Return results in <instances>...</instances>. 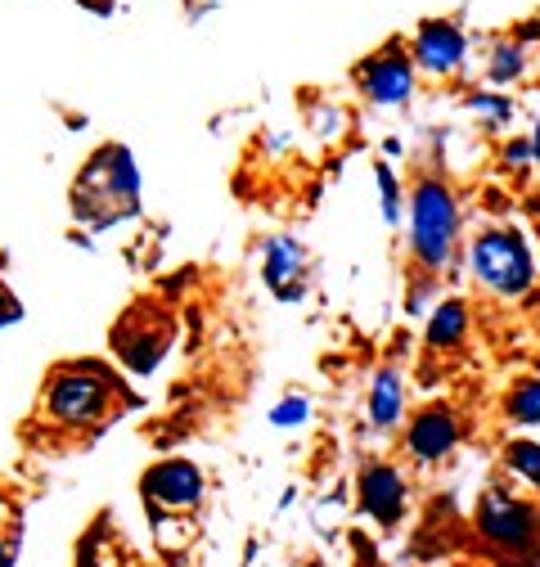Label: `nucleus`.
Segmentation results:
<instances>
[{"label":"nucleus","mask_w":540,"mask_h":567,"mask_svg":"<svg viewBox=\"0 0 540 567\" xmlns=\"http://www.w3.org/2000/svg\"><path fill=\"white\" fill-rule=\"evenodd\" d=\"M311 414H315V405L302 392H289V396H280L276 405H270V423H276V429H307Z\"/></svg>","instance_id":"18"},{"label":"nucleus","mask_w":540,"mask_h":567,"mask_svg":"<svg viewBox=\"0 0 540 567\" xmlns=\"http://www.w3.org/2000/svg\"><path fill=\"white\" fill-rule=\"evenodd\" d=\"M374 181H378V198H383V221H387V226H396V221L405 217V207H401V185H396V172H392V167H378V172H374Z\"/></svg>","instance_id":"20"},{"label":"nucleus","mask_w":540,"mask_h":567,"mask_svg":"<svg viewBox=\"0 0 540 567\" xmlns=\"http://www.w3.org/2000/svg\"><path fill=\"white\" fill-rule=\"evenodd\" d=\"M424 338H428V347H437V351H455V347L468 338V307H464L459 298L437 302V307L428 311Z\"/></svg>","instance_id":"14"},{"label":"nucleus","mask_w":540,"mask_h":567,"mask_svg":"<svg viewBox=\"0 0 540 567\" xmlns=\"http://www.w3.org/2000/svg\"><path fill=\"white\" fill-rule=\"evenodd\" d=\"M365 414H370V429L374 433H392L401 414H405V379L401 370H378L370 379V401H365Z\"/></svg>","instance_id":"13"},{"label":"nucleus","mask_w":540,"mask_h":567,"mask_svg":"<svg viewBox=\"0 0 540 567\" xmlns=\"http://www.w3.org/2000/svg\"><path fill=\"white\" fill-rule=\"evenodd\" d=\"M531 163H540V122L531 126Z\"/></svg>","instance_id":"25"},{"label":"nucleus","mask_w":540,"mask_h":567,"mask_svg":"<svg viewBox=\"0 0 540 567\" xmlns=\"http://www.w3.org/2000/svg\"><path fill=\"white\" fill-rule=\"evenodd\" d=\"M302 266H307V248L293 235H276L266 239V261H261V279L276 289L284 302L302 298Z\"/></svg>","instance_id":"12"},{"label":"nucleus","mask_w":540,"mask_h":567,"mask_svg":"<svg viewBox=\"0 0 540 567\" xmlns=\"http://www.w3.org/2000/svg\"><path fill=\"white\" fill-rule=\"evenodd\" d=\"M141 212V172L126 145H104L91 154L73 185V217L91 230H108Z\"/></svg>","instance_id":"1"},{"label":"nucleus","mask_w":540,"mask_h":567,"mask_svg":"<svg viewBox=\"0 0 540 567\" xmlns=\"http://www.w3.org/2000/svg\"><path fill=\"white\" fill-rule=\"evenodd\" d=\"M141 495L149 514L167 518V514H194L202 505V495H208V477L194 460H158L141 473Z\"/></svg>","instance_id":"6"},{"label":"nucleus","mask_w":540,"mask_h":567,"mask_svg":"<svg viewBox=\"0 0 540 567\" xmlns=\"http://www.w3.org/2000/svg\"><path fill=\"white\" fill-rule=\"evenodd\" d=\"M505 414H509V423H518V429H540V374H527L509 388Z\"/></svg>","instance_id":"15"},{"label":"nucleus","mask_w":540,"mask_h":567,"mask_svg":"<svg viewBox=\"0 0 540 567\" xmlns=\"http://www.w3.org/2000/svg\"><path fill=\"white\" fill-rule=\"evenodd\" d=\"M505 163H509V167H527V163H531V135L509 140V145H505Z\"/></svg>","instance_id":"22"},{"label":"nucleus","mask_w":540,"mask_h":567,"mask_svg":"<svg viewBox=\"0 0 540 567\" xmlns=\"http://www.w3.org/2000/svg\"><path fill=\"white\" fill-rule=\"evenodd\" d=\"M455 244H459V198L446 181L424 176L411 189V252L428 275H437L455 261Z\"/></svg>","instance_id":"4"},{"label":"nucleus","mask_w":540,"mask_h":567,"mask_svg":"<svg viewBox=\"0 0 540 567\" xmlns=\"http://www.w3.org/2000/svg\"><path fill=\"white\" fill-rule=\"evenodd\" d=\"M167 320V316H163ZM149 324V329H141V320H126L122 316V324L113 329V351H117V361L131 370V374H154L158 365H163V351H167V324Z\"/></svg>","instance_id":"11"},{"label":"nucleus","mask_w":540,"mask_h":567,"mask_svg":"<svg viewBox=\"0 0 540 567\" xmlns=\"http://www.w3.org/2000/svg\"><path fill=\"white\" fill-rule=\"evenodd\" d=\"M522 68H527V45L522 41H496L491 59H487V82L509 86V82L522 78Z\"/></svg>","instance_id":"16"},{"label":"nucleus","mask_w":540,"mask_h":567,"mask_svg":"<svg viewBox=\"0 0 540 567\" xmlns=\"http://www.w3.org/2000/svg\"><path fill=\"white\" fill-rule=\"evenodd\" d=\"M468 109L478 113L487 126H505L509 117H513V100H505V95H496V91H482V95H472L468 100Z\"/></svg>","instance_id":"19"},{"label":"nucleus","mask_w":540,"mask_h":567,"mask_svg":"<svg viewBox=\"0 0 540 567\" xmlns=\"http://www.w3.org/2000/svg\"><path fill=\"white\" fill-rule=\"evenodd\" d=\"M411 59L424 68V73H433V78H450V73H459L464 59H468V37L450 19H424L415 28V54Z\"/></svg>","instance_id":"10"},{"label":"nucleus","mask_w":540,"mask_h":567,"mask_svg":"<svg viewBox=\"0 0 540 567\" xmlns=\"http://www.w3.org/2000/svg\"><path fill=\"white\" fill-rule=\"evenodd\" d=\"M459 442H464V419L446 401H433V405L415 410V419L405 423V451H411V460H419L424 468L455 455Z\"/></svg>","instance_id":"8"},{"label":"nucleus","mask_w":540,"mask_h":567,"mask_svg":"<svg viewBox=\"0 0 540 567\" xmlns=\"http://www.w3.org/2000/svg\"><path fill=\"white\" fill-rule=\"evenodd\" d=\"M356 82L365 91L370 104H383V109H396L415 95V59L405 54L401 41H387L378 54L361 59L356 68Z\"/></svg>","instance_id":"7"},{"label":"nucleus","mask_w":540,"mask_h":567,"mask_svg":"<svg viewBox=\"0 0 540 567\" xmlns=\"http://www.w3.org/2000/svg\"><path fill=\"white\" fill-rule=\"evenodd\" d=\"M113 396H117V379L108 370L73 361V365L50 370L41 405H45V414L59 423V429H95V423L108 419Z\"/></svg>","instance_id":"3"},{"label":"nucleus","mask_w":540,"mask_h":567,"mask_svg":"<svg viewBox=\"0 0 540 567\" xmlns=\"http://www.w3.org/2000/svg\"><path fill=\"white\" fill-rule=\"evenodd\" d=\"M468 270L496 298H522L531 284H536L531 244L513 226H491L482 235H472V244H468Z\"/></svg>","instance_id":"5"},{"label":"nucleus","mask_w":540,"mask_h":567,"mask_svg":"<svg viewBox=\"0 0 540 567\" xmlns=\"http://www.w3.org/2000/svg\"><path fill=\"white\" fill-rule=\"evenodd\" d=\"M0 567H14V540H0Z\"/></svg>","instance_id":"24"},{"label":"nucleus","mask_w":540,"mask_h":567,"mask_svg":"<svg viewBox=\"0 0 540 567\" xmlns=\"http://www.w3.org/2000/svg\"><path fill=\"white\" fill-rule=\"evenodd\" d=\"M311 567H320V563H311Z\"/></svg>","instance_id":"26"},{"label":"nucleus","mask_w":540,"mask_h":567,"mask_svg":"<svg viewBox=\"0 0 540 567\" xmlns=\"http://www.w3.org/2000/svg\"><path fill=\"white\" fill-rule=\"evenodd\" d=\"M505 468H509L518 482H527L531 491H540V442H536V437H513V442L505 446Z\"/></svg>","instance_id":"17"},{"label":"nucleus","mask_w":540,"mask_h":567,"mask_svg":"<svg viewBox=\"0 0 540 567\" xmlns=\"http://www.w3.org/2000/svg\"><path fill=\"white\" fill-rule=\"evenodd\" d=\"M472 527L505 567H540V509L522 495L500 486L482 491Z\"/></svg>","instance_id":"2"},{"label":"nucleus","mask_w":540,"mask_h":567,"mask_svg":"<svg viewBox=\"0 0 540 567\" xmlns=\"http://www.w3.org/2000/svg\"><path fill=\"white\" fill-rule=\"evenodd\" d=\"M356 505H361V514L370 523L392 532L405 518V509H411V486H405V473L396 464H383V460L365 464L361 477H356Z\"/></svg>","instance_id":"9"},{"label":"nucleus","mask_w":540,"mask_h":567,"mask_svg":"<svg viewBox=\"0 0 540 567\" xmlns=\"http://www.w3.org/2000/svg\"><path fill=\"white\" fill-rule=\"evenodd\" d=\"M14 320H23V307L6 289H0V324H14Z\"/></svg>","instance_id":"23"},{"label":"nucleus","mask_w":540,"mask_h":567,"mask_svg":"<svg viewBox=\"0 0 540 567\" xmlns=\"http://www.w3.org/2000/svg\"><path fill=\"white\" fill-rule=\"evenodd\" d=\"M433 289H437L433 279H419V284H411V293H405V311H411V316H424V311H428V298H433Z\"/></svg>","instance_id":"21"}]
</instances>
